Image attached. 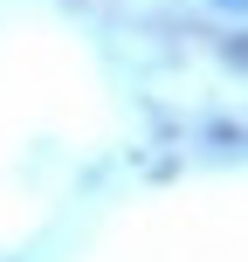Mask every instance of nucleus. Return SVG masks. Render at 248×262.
Returning a JSON list of instances; mask_svg holds the SVG:
<instances>
[{"label":"nucleus","instance_id":"obj_1","mask_svg":"<svg viewBox=\"0 0 248 262\" xmlns=\"http://www.w3.org/2000/svg\"><path fill=\"white\" fill-rule=\"evenodd\" d=\"M221 55H228L235 69H248V35H228V41H221Z\"/></svg>","mask_w":248,"mask_h":262},{"label":"nucleus","instance_id":"obj_2","mask_svg":"<svg viewBox=\"0 0 248 262\" xmlns=\"http://www.w3.org/2000/svg\"><path fill=\"white\" fill-rule=\"evenodd\" d=\"M207 7H221V14H241V21H248V0H207Z\"/></svg>","mask_w":248,"mask_h":262}]
</instances>
